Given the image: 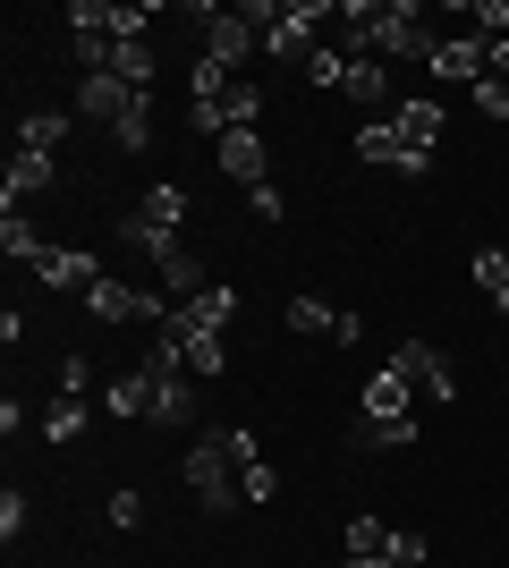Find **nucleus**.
I'll return each mask as SVG.
<instances>
[{"label": "nucleus", "mask_w": 509, "mask_h": 568, "mask_svg": "<svg viewBox=\"0 0 509 568\" xmlns=\"http://www.w3.org/2000/svg\"><path fill=\"white\" fill-rule=\"evenodd\" d=\"M246 213H255V221H281V213H289V195L264 179V187H246Z\"/></svg>", "instance_id": "nucleus-37"}, {"label": "nucleus", "mask_w": 509, "mask_h": 568, "mask_svg": "<svg viewBox=\"0 0 509 568\" xmlns=\"http://www.w3.org/2000/svg\"><path fill=\"white\" fill-rule=\"evenodd\" d=\"M281 493V467H272V458H246L238 467V500H272Z\"/></svg>", "instance_id": "nucleus-34"}, {"label": "nucleus", "mask_w": 509, "mask_h": 568, "mask_svg": "<svg viewBox=\"0 0 509 568\" xmlns=\"http://www.w3.org/2000/svg\"><path fill=\"white\" fill-rule=\"evenodd\" d=\"M339 94L357 102V111H383L390 102V60H365V51H348V85Z\"/></svg>", "instance_id": "nucleus-16"}, {"label": "nucleus", "mask_w": 509, "mask_h": 568, "mask_svg": "<svg viewBox=\"0 0 509 568\" xmlns=\"http://www.w3.org/2000/svg\"><path fill=\"white\" fill-rule=\"evenodd\" d=\"M306 85H348V43H315L306 51Z\"/></svg>", "instance_id": "nucleus-31"}, {"label": "nucleus", "mask_w": 509, "mask_h": 568, "mask_svg": "<svg viewBox=\"0 0 509 568\" xmlns=\"http://www.w3.org/2000/svg\"><path fill=\"white\" fill-rule=\"evenodd\" d=\"M145 306H153V288L111 281V272H102V281L85 288V314H94V323H145Z\"/></svg>", "instance_id": "nucleus-11"}, {"label": "nucleus", "mask_w": 509, "mask_h": 568, "mask_svg": "<svg viewBox=\"0 0 509 568\" xmlns=\"http://www.w3.org/2000/svg\"><path fill=\"white\" fill-rule=\"evenodd\" d=\"M120 237L136 246V255H153V263L179 255V230H162V221H145V213H128V221H120Z\"/></svg>", "instance_id": "nucleus-21"}, {"label": "nucleus", "mask_w": 509, "mask_h": 568, "mask_svg": "<svg viewBox=\"0 0 509 568\" xmlns=\"http://www.w3.org/2000/svg\"><path fill=\"white\" fill-rule=\"evenodd\" d=\"M102 407H111V416H153V374L145 365H128V374H111V390H102Z\"/></svg>", "instance_id": "nucleus-18"}, {"label": "nucleus", "mask_w": 509, "mask_h": 568, "mask_svg": "<svg viewBox=\"0 0 509 568\" xmlns=\"http://www.w3.org/2000/svg\"><path fill=\"white\" fill-rule=\"evenodd\" d=\"M136 85L128 77H111V69H94V77H77V119H94V128H120L128 111H136Z\"/></svg>", "instance_id": "nucleus-5"}, {"label": "nucleus", "mask_w": 509, "mask_h": 568, "mask_svg": "<svg viewBox=\"0 0 509 568\" xmlns=\"http://www.w3.org/2000/svg\"><path fill=\"white\" fill-rule=\"evenodd\" d=\"M221 450H230V467H246V458H264V442L255 433H221Z\"/></svg>", "instance_id": "nucleus-42"}, {"label": "nucleus", "mask_w": 509, "mask_h": 568, "mask_svg": "<svg viewBox=\"0 0 509 568\" xmlns=\"http://www.w3.org/2000/svg\"><path fill=\"white\" fill-rule=\"evenodd\" d=\"M230 85H238V77H230V69H213V60H195V102H213V94H230Z\"/></svg>", "instance_id": "nucleus-39"}, {"label": "nucleus", "mask_w": 509, "mask_h": 568, "mask_svg": "<svg viewBox=\"0 0 509 568\" xmlns=\"http://www.w3.org/2000/svg\"><path fill=\"white\" fill-rule=\"evenodd\" d=\"M136 213H145V221H162V230H179V221H187V213H195V195H187V187H179V179H162V187H153V195H145V204H136Z\"/></svg>", "instance_id": "nucleus-23"}, {"label": "nucleus", "mask_w": 509, "mask_h": 568, "mask_svg": "<svg viewBox=\"0 0 509 568\" xmlns=\"http://www.w3.org/2000/svg\"><path fill=\"white\" fill-rule=\"evenodd\" d=\"M467 26H476L485 43H501V34H509V0H476V9H467Z\"/></svg>", "instance_id": "nucleus-35"}, {"label": "nucleus", "mask_w": 509, "mask_h": 568, "mask_svg": "<svg viewBox=\"0 0 509 568\" xmlns=\"http://www.w3.org/2000/svg\"><path fill=\"white\" fill-rule=\"evenodd\" d=\"M85 433V399H51V416H43V442H77Z\"/></svg>", "instance_id": "nucleus-33"}, {"label": "nucleus", "mask_w": 509, "mask_h": 568, "mask_svg": "<svg viewBox=\"0 0 509 568\" xmlns=\"http://www.w3.org/2000/svg\"><path fill=\"white\" fill-rule=\"evenodd\" d=\"M476 288L492 297V314H509V255H501V246H485V255H476Z\"/></svg>", "instance_id": "nucleus-28"}, {"label": "nucleus", "mask_w": 509, "mask_h": 568, "mask_svg": "<svg viewBox=\"0 0 509 568\" xmlns=\"http://www.w3.org/2000/svg\"><path fill=\"white\" fill-rule=\"evenodd\" d=\"M111 77H128V85L145 94V85H153V34H136V43H120V51H111Z\"/></svg>", "instance_id": "nucleus-27"}, {"label": "nucleus", "mask_w": 509, "mask_h": 568, "mask_svg": "<svg viewBox=\"0 0 509 568\" xmlns=\"http://www.w3.org/2000/svg\"><path fill=\"white\" fill-rule=\"evenodd\" d=\"M365 416H416V382H408V365L365 374Z\"/></svg>", "instance_id": "nucleus-13"}, {"label": "nucleus", "mask_w": 509, "mask_h": 568, "mask_svg": "<svg viewBox=\"0 0 509 568\" xmlns=\"http://www.w3.org/2000/svg\"><path fill=\"white\" fill-rule=\"evenodd\" d=\"M179 339H187V374H204V382H213L221 365H230V348H221V332H195L187 314H179Z\"/></svg>", "instance_id": "nucleus-22"}, {"label": "nucleus", "mask_w": 509, "mask_h": 568, "mask_svg": "<svg viewBox=\"0 0 509 568\" xmlns=\"http://www.w3.org/2000/svg\"><path fill=\"white\" fill-rule=\"evenodd\" d=\"M390 365H408V382L425 390V399H441V407L459 399V374H450V356H441V348H425V339H408V348L390 356Z\"/></svg>", "instance_id": "nucleus-9"}, {"label": "nucleus", "mask_w": 509, "mask_h": 568, "mask_svg": "<svg viewBox=\"0 0 509 568\" xmlns=\"http://www.w3.org/2000/svg\"><path fill=\"white\" fill-rule=\"evenodd\" d=\"M187 119L195 128H204V136H230V128H255V119H264V94H255V85H230V94H213V102H187Z\"/></svg>", "instance_id": "nucleus-6"}, {"label": "nucleus", "mask_w": 509, "mask_h": 568, "mask_svg": "<svg viewBox=\"0 0 509 568\" xmlns=\"http://www.w3.org/2000/svg\"><path fill=\"white\" fill-rule=\"evenodd\" d=\"M289 332L297 339H339V306L332 297H289Z\"/></svg>", "instance_id": "nucleus-20"}, {"label": "nucleus", "mask_w": 509, "mask_h": 568, "mask_svg": "<svg viewBox=\"0 0 509 568\" xmlns=\"http://www.w3.org/2000/svg\"><path fill=\"white\" fill-rule=\"evenodd\" d=\"M162 288H170V297H204V288H213V281H204V263H195L187 246H179V255L162 263Z\"/></svg>", "instance_id": "nucleus-30"}, {"label": "nucleus", "mask_w": 509, "mask_h": 568, "mask_svg": "<svg viewBox=\"0 0 509 568\" xmlns=\"http://www.w3.org/2000/svg\"><path fill=\"white\" fill-rule=\"evenodd\" d=\"M348 568H390V560H348Z\"/></svg>", "instance_id": "nucleus-43"}, {"label": "nucleus", "mask_w": 509, "mask_h": 568, "mask_svg": "<svg viewBox=\"0 0 509 568\" xmlns=\"http://www.w3.org/2000/svg\"><path fill=\"white\" fill-rule=\"evenodd\" d=\"M221 179L264 187V136H255V128H230V136H221Z\"/></svg>", "instance_id": "nucleus-14"}, {"label": "nucleus", "mask_w": 509, "mask_h": 568, "mask_svg": "<svg viewBox=\"0 0 509 568\" xmlns=\"http://www.w3.org/2000/svg\"><path fill=\"white\" fill-rule=\"evenodd\" d=\"M339 34L365 60H425L434 69V51H441L425 9H408V0H339Z\"/></svg>", "instance_id": "nucleus-1"}, {"label": "nucleus", "mask_w": 509, "mask_h": 568, "mask_svg": "<svg viewBox=\"0 0 509 568\" xmlns=\"http://www.w3.org/2000/svg\"><path fill=\"white\" fill-rule=\"evenodd\" d=\"M255 43H264V26L246 18V9H204V60H213V69L238 77V60H246Z\"/></svg>", "instance_id": "nucleus-3"}, {"label": "nucleus", "mask_w": 509, "mask_h": 568, "mask_svg": "<svg viewBox=\"0 0 509 568\" xmlns=\"http://www.w3.org/2000/svg\"><path fill=\"white\" fill-rule=\"evenodd\" d=\"M390 128H399V144H408L416 162H434V144H441V128H450V119H441L434 94H408V102H390Z\"/></svg>", "instance_id": "nucleus-7"}, {"label": "nucleus", "mask_w": 509, "mask_h": 568, "mask_svg": "<svg viewBox=\"0 0 509 568\" xmlns=\"http://www.w3.org/2000/svg\"><path fill=\"white\" fill-rule=\"evenodd\" d=\"M43 246H51V237L34 230V221H26V213H0V255H18V263H34V255H43Z\"/></svg>", "instance_id": "nucleus-24"}, {"label": "nucleus", "mask_w": 509, "mask_h": 568, "mask_svg": "<svg viewBox=\"0 0 509 568\" xmlns=\"http://www.w3.org/2000/svg\"><path fill=\"white\" fill-rule=\"evenodd\" d=\"M34 281H43V288H94L102 255H94V246H43V255H34Z\"/></svg>", "instance_id": "nucleus-8"}, {"label": "nucleus", "mask_w": 509, "mask_h": 568, "mask_svg": "<svg viewBox=\"0 0 509 568\" xmlns=\"http://www.w3.org/2000/svg\"><path fill=\"white\" fill-rule=\"evenodd\" d=\"M179 314H187L195 332H230V314H238V288H230V281H213L204 297H187Z\"/></svg>", "instance_id": "nucleus-19"}, {"label": "nucleus", "mask_w": 509, "mask_h": 568, "mask_svg": "<svg viewBox=\"0 0 509 568\" xmlns=\"http://www.w3.org/2000/svg\"><path fill=\"white\" fill-rule=\"evenodd\" d=\"M187 493L204 500V509H238V467H230L221 442H195L187 450Z\"/></svg>", "instance_id": "nucleus-4"}, {"label": "nucleus", "mask_w": 509, "mask_h": 568, "mask_svg": "<svg viewBox=\"0 0 509 568\" xmlns=\"http://www.w3.org/2000/svg\"><path fill=\"white\" fill-rule=\"evenodd\" d=\"M390 568H425V535H408V526H390Z\"/></svg>", "instance_id": "nucleus-38"}, {"label": "nucleus", "mask_w": 509, "mask_h": 568, "mask_svg": "<svg viewBox=\"0 0 509 568\" xmlns=\"http://www.w3.org/2000/svg\"><path fill=\"white\" fill-rule=\"evenodd\" d=\"M357 162L399 170V179H425V162H416L408 144H399V128H390V119H365V128H357Z\"/></svg>", "instance_id": "nucleus-10"}, {"label": "nucleus", "mask_w": 509, "mask_h": 568, "mask_svg": "<svg viewBox=\"0 0 509 568\" xmlns=\"http://www.w3.org/2000/svg\"><path fill=\"white\" fill-rule=\"evenodd\" d=\"M501 390H509V365H501Z\"/></svg>", "instance_id": "nucleus-44"}, {"label": "nucleus", "mask_w": 509, "mask_h": 568, "mask_svg": "<svg viewBox=\"0 0 509 568\" xmlns=\"http://www.w3.org/2000/svg\"><path fill=\"white\" fill-rule=\"evenodd\" d=\"M339 544H348V560H390V526L383 518H348Z\"/></svg>", "instance_id": "nucleus-26"}, {"label": "nucleus", "mask_w": 509, "mask_h": 568, "mask_svg": "<svg viewBox=\"0 0 509 568\" xmlns=\"http://www.w3.org/2000/svg\"><path fill=\"white\" fill-rule=\"evenodd\" d=\"M111 144H120V153H145V144H153V94L136 102V111H128L120 128H111Z\"/></svg>", "instance_id": "nucleus-32"}, {"label": "nucleus", "mask_w": 509, "mask_h": 568, "mask_svg": "<svg viewBox=\"0 0 509 568\" xmlns=\"http://www.w3.org/2000/svg\"><path fill=\"white\" fill-rule=\"evenodd\" d=\"M434 77L441 85H476V77H485V34H450V43L434 51Z\"/></svg>", "instance_id": "nucleus-15"}, {"label": "nucleus", "mask_w": 509, "mask_h": 568, "mask_svg": "<svg viewBox=\"0 0 509 568\" xmlns=\"http://www.w3.org/2000/svg\"><path fill=\"white\" fill-rule=\"evenodd\" d=\"M34 187H51V153H26L18 144V162H9V213H18V195H34Z\"/></svg>", "instance_id": "nucleus-25"}, {"label": "nucleus", "mask_w": 509, "mask_h": 568, "mask_svg": "<svg viewBox=\"0 0 509 568\" xmlns=\"http://www.w3.org/2000/svg\"><path fill=\"white\" fill-rule=\"evenodd\" d=\"M323 18H339V0H281V18L264 26V51L272 60H306L323 34Z\"/></svg>", "instance_id": "nucleus-2"}, {"label": "nucleus", "mask_w": 509, "mask_h": 568, "mask_svg": "<svg viewBox=\"0 0 509 568\" xmlns=\"http://www.w3.org/2000/svg\"><path fill=\"white\" fill-rule=\"evenodd\" d=\"M69 128H77V102H43V111L18 119V144H26V153H60Z\"/></svg>", "instance_id": "nucleus-12"}, {"label": "nucleus", "mask_w": 509, "mask_h": 568, "mask_svg": "<svg viewBox=\"0 0 509 568\" xmlns=\"http://www.w3.org/2000/svg\"><path fill=\"white\" fill-rule=\"evenodd\" d=\"M357 442L365 450H399V442H416V416H365Z\"/></svg>", "instance_id": "nucleus-29"}, {"label": "nucleus", "mask_w": 509, "mask_h": 568, "mask_svg": "<svg viewBox=\"0 0 509 568\" xmlns=\"http://www.w3.org/2000/svg\"><path fill=\"white\" fill-rule=\"evenodd\" d=\"M0 535H9V544L26 535V493H0Z\"/></svg>", "instance_id": "nucleus-40"}, {"label": "nucleus", "mask_w": 509, "mask_h": 568, "mask_svg": "<svg viewBox=\"0 0 509 568\" xmlns=\"http://www.w3.org/2000/svg\"><path fill=\"white\" fill-rule=\"evenodd\" d=\"M111 526H145V493H111Z\"/></svg>", "instance_id": "nucleus-41"}, {"label": "nucleus", "mask_w": 509, "mask_h": 568, "mask_svg": "<svg viewBox=\"0 0 509 568\" xmlns=\"http://www.w3.org/2000/svg\"><path fill=\"white\" fill-rule=\"evenodd\" d=\"M467 102H476L485 119H509V85H501V77H476V85H467Z\"/></svg>", "instance_id": "nucleus-36"}, {"label": "nucleus", "mask_w": 509, "mask_h": 568, "mask_svg": "<svg viewBox=\"0 0 509 568\" xmlns=\"http://www.w3.org/2000/svg\"><path fill=\"white\" fill-rule=\"evenodd\" d=\"M153 425H195V374H153Z\"/></svg>", "instance_id": "nucleus-17"}]
</instances>
